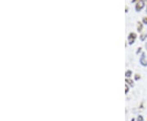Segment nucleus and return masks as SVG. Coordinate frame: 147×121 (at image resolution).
Instances as JSON below:
<instances>
[{"label": "nucleus", "instance_id": "obj_1", "mask_svg": "<svg viewBox=\"0 0 147 121\" xmlns=\"http://www.w3.org/2000/svg\"><path fill=\"white\" fill-rule=\"evenodd\" d=\"M146 6V0H137L135 4V10L136 11H141Z\"/></svg>", "mask_w": 147, "mask_h": 121}, {"label": "nucleus", "instance_id": "obj_2", "mask_svg": "<svg viewBox=\"0 0 147 121\" xmlns=\"http://www.w3.org/2000/svg\"><path fill=\"white\" fill-rule=\"evenodd\" d=\"M137 37V33H134V32H131V33L128 34V37H127V42H128V44H129V45H132V44L135 42V41H136Z\"/></svg>", "mask_w": 147, "mask_h": 121}, {"label": "nucleus", "instance_id": "obj_3", "mask_svg": "<svg viewBox=\"0 0 147 121\" xmlns=\"http://www.w3.org/2000/svg\"><path fill=\"white\" fill-rule=\"evenodd\" d=\"M140 63L144 67H146L147 66V56L146 55V53L143 52L142 54L141 58H140Z\"/></svg>", "mask_w": 147, "mask_h": 121}, {"label": "nucleus", "instance_id": "obj_4", "mask_svg": "<svg viewBox=\"0 0 147 121\" xmlns=\"http://www.w3.org/2000/svg\"><path fill=\"white\" fill-rule=\"evenodd\" d=\"M143 23H142V21H138L137 22V32H139V33H142V30H143Z\"/></svg>", "mask_w": 147, "mask_h": 121}, {"label": "nucleus", "instance_id": "obj_5", "mask_svg": "<svg viewBox=\"0 0 147 121\" xmlns=\"http://www.w3.org/2000/svg\"><path fill=\"white\" fill-rule=\"evenodd\" d=\"M146 37H147V33H142V34H141V36H140V38H141V40H142V41H145Z\"/></svg>", "mask_w": 147, "mask_h": 121}, {"label": "nucleus", "instance_id": "obj_6", "mask_svg": "<svg viewBox=\"0 0 147 121\" xmlns=\"http://www.w3.org/2000/svg\"><path fill=\"white\" fill-rule=\"evenodd\" d=\"M142 23H143L144 25H147V16L143 17V19H142Z\"/></svg>", "mask_w": 147, "mask_h": 121}, {"label": "nucleus", "instance_id": "obj_7", "mask_svg": "<svg viewBox=\"0 0 147 121\" xmlns=\"http://www.w3.org/2000/svg\"><path fill=\"white\" fill-rule=\"evenodd\" d=\"M126 76H127V77H130V76H131V71H130V70L127 71V72H126Z\"/></svg>", "mask_w": 147, "mask_h": 121}, {"label": "nucleus", "instance_id": "obj_8", "mask_svg": "<svg viewBox=\"0 0 147 121\" xmlns=\"http://www.w3.org/2000/svg\"><path fill=\"white\" fill-rule=\"evenodd\" d=\"M137 121H143V117L142 116H138L137 117Z\"/></svg>", "mask_w": 147, "mask_h": 121}, {"label": "nucleus", "instance_id": "obj_9", "mask_svg": "<svg viewBox=\"0 0 147 121\" xmlns=\"http://www.w3.org/2000/svg\"><path fill=\"white\" fill-rule=\"evenodd\" d=\"M126 81H127L129 84H131V86H133V81H131V80H129V79H127L126 80Z\"/></svg>", "mask_w": 147, "mask_h": 121}, {"label": "nucleus", "instance_id": "obj_10", "mask_svg": "<svg viewBox=\"0 0 147 121\" xmlns=\"http://www.w3.org/2000/svg\"><path fill=\"white\" fill-rule=\"evenodd\" d=\"M138 79H140V75L137 74V75H136V80H138Z\"/></svg>", "mask_w": 147, "mask_h": 121}, {"label": "nucleus", "instance_id": "obj_11", "mask_svg": "<svg viewBox=\"0 0 147 121\" xmlns=\"http://www.w3.org/2000/svg\"><path fill=\"white\" fill-rule=\"evenodd\" d=\"M125 11H126V12H127V11H128V7H127V6L126 7H125Z\"/></svg>", "mask_w": 147, "mask_h": 121}, {"label": "nucleus", "instance_id": "obj_12", "mask_svg": "<svg viewBox=\"0 0 147 121\" xmlns=\"http://www.w3.org/2000/svg\"><path fill=\"white\" fill-rule=\"evenodd\" d=\"M145 47H146V49L147 50V42H146V44H145Z\"/></svg>", "mask_w": 147, "mask_h": 121}, {"label": "nucleus", "instance_id": "obj_13", "mask_svg": "<svg viewBox=\"0 0 147 121\" xmlns=\"http://www.w3.org/2000/svg\"><path fill=\"white\" fill-rule=\"evenodd\" d=\"M136 1H137V0H132V1H131V2H132V3H135V2H136Z\"/></svg>", "mask_w": 147, "mask_h": 121}, {"label": "nucleus", "instance_id": "obj_14", "mask_svg": "<svg viewBox=\"0 0 147 121\" xmlns=\"http://www.w3.org/2000/svg\"><path fill=\"white\" fill-rule=\"evenodd\" d=\"M131 121H134V120H131Z\"/></svg>", "mask_w": 147, "mask_h": 121}, {"label": "nucleus", "instance_id": "obj_15", "mask_svg": "<svg viewBox=\"0 0 147 121\" xmlns=\"http://www.w3.org/2000/svg\"><path fill=\"white\" fill-rule=\"evenodd\" d=\"M146 11H147V7H146Z\"/></svg>", "mask_w": 147, "mask_h": 121}]
</instances>
